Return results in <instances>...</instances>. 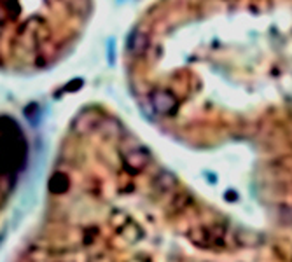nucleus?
<instances>
[{
    "instance_id": "nucleus-1",
    "label": "nucleus",
    "mask_w": 292,
    "mask_h": 262,
    "mask_svg": "<svg viewBox=\"0 0 292 262\" xmlns=\"http://www.w3.org/2000/svg\"><path fill=\"white\" fill-rule=\"evenodd\" d=\"M65 187H67V179L63 175H55L53 180H51V189L56 192H62L65 191Z\"/></svg>"
}]
</instances>
